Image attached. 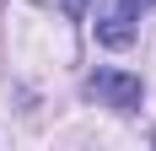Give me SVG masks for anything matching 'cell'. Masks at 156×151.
I'll use <instances>...</instances> for the list:
<instances>
[{
    "mask_svg": "<svg viewBox=\"0 0 156 151\" xmlns=\"http://www.w3.org/2000/svg\"><path fill=\"white\" fill-rule=\"evenodd\" d=\"M135 0H119V6H108V11L97 16V43H108V49H124L135 43Z\"/></svg>",
    "mask_w": 156,
    "mask_h": 151,
    "instance_id": "obj_2",
    "label": "cell"
},
{
    "mask_svg": "<svg viewBox=\"0 0 156 151\" xmlns=\"http://www.w3.org/2000/svg\"><path fill=\"white\" fill-rule=\"evenodd\" d=\"M59 6H65V16H81L86 6H92V0H59Z\"/></svg>",
    "mask_w": 156,
    "mask_h": 151,
    "instance_id": "obj_3",
    "label": "cell"
},
{
    "mask_svg": "<svg viewBox=\"0 0 156 151\" xmlns=\"http://www.w3.org/2000/svg\"><path fill=\"white\" fill-rule=\"evenodd\" d=\"M86 92H92L102 108H119V113H135L140 97H145L140 76H129V70H92L86 76Z\"/></svg>",
    "mask_w": 156,
    "mask_h": 151,
    "instance_id": "obj_1",
    "label": "cell"
}]
</instances>
